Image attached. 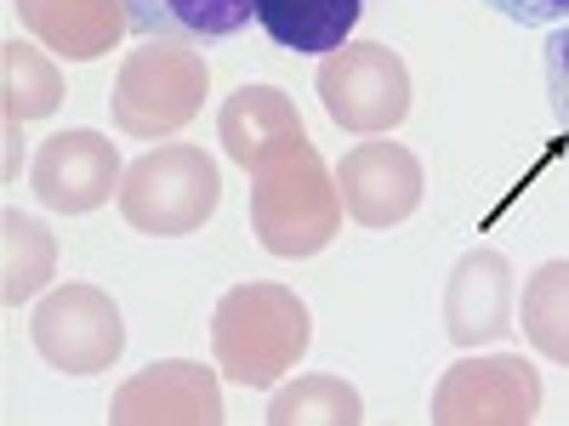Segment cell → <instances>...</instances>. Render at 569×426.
<instances>
[{"label":"cell","instance_id":"18","mask_svg":"<svg viewBox=\"0 0 569 426\" xmlns=\"http://www.w3.org/2000/svg\"><path fill=\"white\" fill-rule=\"evenodd\" d=\"M262 415H268V426H359L365 398L342 375H302V382L279 387Z\"/></svg>","mask_w":569,"mask_h":426},{"label":"cell","instance_id":"6","mask_svg":"<svg viewBox=\"0 0 569 426\" xmlns=\"http://www.w3.org/2000/svg\"><path fill=\"white\" fill-rule=\"evenodd\" d=\"M34 353L63 375H103L126 353V318L98 284H63L29 318Z\"/></svg>","mask_w":569,"mask_h":426},{"label":"cell","instance_id":"13","mask_svg":"<svg viewBox=\"0 0 569 426\" xmlns=\"http://www.w3.org/2000/svg\"><path fill=\"white\" fill-rule=\"evenodd\" d=\"M217 136H222V149H228L233 165L257 171L262 160H273L279 149L302 142L308 131H302L297 103L284 98L279 85H240V91L222 103V114H217Z\"/></svg>","mask_w":569,"mask_h":426},{"label":"cell","instance_id":"20","mask_svg":"<svg viewBox=\"0 0 569 426\" xmlns=\"http://www.w3.org/2000/svg\"><path fill=\"white\" fill-rule=\"evenodd\" d=\"M541 63H547V98H552V114H558V125H563V136H569V23H558V29L547 34Z\"/></svg>","mask_w":569,"mask_h":426},{"label":"cell","instance_id":"16","mask_svg":"<svg viewBox=\"0 0 569 426\" xmlns=\"http://www.w3.org/2000/svg\"><path fill=\"white\" fill-rule=\"evenodd\" d=\"M0 227H7V262H0V296H7V307H23L29 296H40L46 284H52L58 273V240H52V227L23 216L18 205L0 211Z\"/></svg>","mask_w":569,"mask_h":426},{"label":"cell","instance_id":"21","mask_svg":"<svg viewBox=\"0 0 569 426\" xmlns=\"http://www.w3.org/2000/svg\"><path fill=\"white\" fill-rule=\"evenodd\" d=\"M479 7L501 12L518 29H558V23H569V0H479Z\"/></svg>","mask_w":569,"mask_h":426},{"label":"cell","instance_id":"17","mask_svg":"<svg viewBox=\"0 0 569 426\" xmlns=\"http://www.w3.org/2000/svg\"><path fill=\"white\" fill-rule=\"evenodd\" d=\"M525 342L569 369V262H541L525 278V302H518Z\"/></svg>","mask_w":569,"mask_h":426},{"label":"cell","instance_id":"19","mask_svg":"<svg viewBox=\"0 0 569 426\" xmlns=\"http://www.w3.org/2000/svg\"><path fill=\"white\" fill-rule=\"evenodd\" d=\"M0 103H7V120H46L63 103V74L40 58V45L7 40L0 45Z\"/></svg>","mask_w":569,"mask_h":426},{"label":"cell","instance_id":"5","mask_svg":"<svg viewBox=\"0 0 569 426\" xmlns=\"http://www.w3.org/2000/svg\"><path fill=\"white\" fill-rule=\"evenodd\" d=\"M319 103L348 136H382L410 114V69L393 45L359 40L319 63Z\"/></svg>","mask_w":569,"mask_h":426},{"label":"cell","instance_id":"2","mask_svg":"<svg viewBox=\"0 0 569 426\" xmlns=\"http://www.w3.org/2000/svg\"><path fill=\"white\" fill-rule=\"evenodd\" d=\"M308 336V302L284 284H233L211 313V353L233 387H273L291 364H302Z\"/></svg>","mask_w":569,"mask_h":426},{"label":"cell","instance_id":"4","mask_svg":"<svg viewBox=\"0 0 569 426\" xmlns=\"http://www.w3.org/2000/svg\"><path fill=\"white\" fill-rule=\"evenodd\" d=\"M217 200H222L217 160L206 149H194V142H160L142 160H131L126 182H120V211L149 240L200 233L211 222Z\"/></svg>","mask_w":569,"mask_h":426},{"label":"cell","instance_id":"11","mask_svg":"<svg viewBox=\"0 0 569 426\" xmlns=\"http://www.w3.org/2000/svg\"><path fill=\"white\" fill-rule=\"evenodd\" d=\"M512 267L501 251H467L456 267H450V284H445V329L456 347H485V342H501L512 336Z\"/></svg>","mask_w":569,"mask_h":426},{"label":"cell","instance_id":"12","mask_svg":"<svg viewBox=\"0 0 569 426\" xmlns=\"http://www.w3.org/2000/svg\"><path fill=\"white\" fill-rule=\"evenodd\" d=\"M23 29L69 63H98L131 29L120 0H12Z\"/></svg>","mask_w":569,"mask_h":426},{"label":"cell","instance_id":"3","mask_svg":"<svg viewBox=\"0 0 569 426\" xmlns=\"http://www.w3.org/2000/svg\"><path fill=\"white\" fill-rule=\"evenodd\" d=\"M206 52L200 45H177V40H149V45H131L114 91H109V114L120 136H177L188 120L206 109Z\"/></svg>","mask_w":569,"mask_h":426},{"label":"cell","instance_id":"7","mask_svg":"<svg viewBox=\"0 0 569 426\" xmlns=\"http://www.w3.org/2000/svg\"><path fill=\"white\" fill-rule=\"evenodd\" d=\"M433 426H530L541 415V375L518 353L461 358L433 387Z\"/></svg>","mask_w":569,"mask_h":426},{"label":"cell","instance_id":"10","mask_svg":"<svg viewBox=\"0 0 569 426\" xmlns=\"http://www.w3.org/2000/svg\"><path fill=\"white\" fill-rule=\"evenodd\" d=\"M109 420L114 426H217L222 420L217 375L194 358L149 364L114 393Z\"/></svg>","mask_w":569,"mask_h":426},{"label":"cell","instance_id":"8","mask_svg":"<svg viewBox=\"0 0 569 426\" xmlns=\"http://www.w3.org/2000/svg\"><path fill=\"white\" fill-rule=\"evenodd\" d=\"M120 182H126V165L114 154V142L103 131H86V125L46 136L34 154V171H29L34 200L63 211V216H86V211L109 205L120 194Z\"/></svg>","mask_w":569,"mask_h":426},{"label":"cell","instance_id":"9","mask_svg":"<svg viewBox=\"0 0 569 426\" xmlns=\"http://www.w3.org/2000/svg\"><path fill=\"white\" fill-rule=\"evenodd\" d=\"M337 187H342V211L359 227H399L416 205H421V160L405 149V142H382L370 136L359 149L342 154L337 165Z\"/></svg>","mask_w":569,"mask_h":426},{"label":"cell","instance_id":"15","mask_svg":"<svg viewBox=\"0 0 569 426\" xmlns=\"http://www.w3.org/2000/svg\"><path fill=\"white\" fill-rule=\"evenodd\" d=\"M365 0H257V23L279 52L297 58H330L342 52Z\"/></svg>","mask_w":569,"mask_h":426},{"label":"cell","instance_id":"1","mask_svg":"<svg viewBox=\"0 0 569 426\" xmlns=\"http://www.w3.org/2000/svg\"><path fill=\"white\" fill-rule=\"evenodd\" d=\"M251 227H257V245L268 256H284V262L319 256L342 233L337 171L319 160V149L308 136L257 165V176H251Z\"/></svg>","mask_w":569,"mask_h":426},{"label":"cell","instance_id":"14","mask_svg":"<svg viewBox=\"0 0 569 426\" xmlns=\"http://www.w3.org/2000/svg\"><path fill=\"white\" fill-rule=\"evenodd\" d=\"M131 34L177 40V45H217L251 29L257 0H120Z\"/></svg>","mask_w":569,"mask_h":426}]
</instances>
